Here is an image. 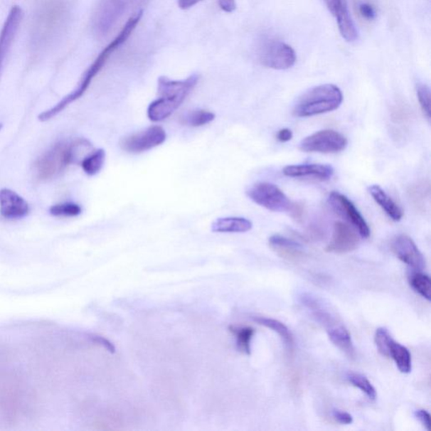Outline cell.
I'll list each match as a JSON object with an SVG mask.
<instances>
[{
  "mask_svg": "<svg viewBox=\"0 0 431 431\" xmlns=\"http://www.w3.org/2000/svg\"><path fill=\"white\" fill-rule=\"evenodd\" d=\"M143 15L144 11H139L128 19L120 33L100 53L92 64L87 68L76 89L73 90L70 94L66 95L60 102L55 105L53 107L40 114L38 117L39 121L44 122L51 120V119L57 117L59 113H61L63 110H65L68 105L76 102V100L80 99L85 95L87 90L89 89L91 83L97 76L98 73L102 71L105 64L108 62L109 58L130 38L132 32L134 31L137 26L139 25Z\"/></svg>",
  "mask_w": 431,
  "mask_h": 431,
  "instance_id": "1",
  "label": "cell"
},
{
  "mask_svg": "<svg viewBox=\"0 0 431 431\" xmlns=\"http://www.w3.org/2000/svg\"><path fill=\"white\" fill-rule=\"evenodd\" d=\"M68 14L65 0H41L31 26V48L35 51H44L58 40L65 28Z\"/></svg>",
  "mask_w": 431,
  "mask_h": 431,
  "instance_id": "2",
  "label": "cell"
},
{
  "mask_svg": "<svg viewBox=\"0 0 431 431\" xmlns=\"http://www.w3.org/2000/svg\"><path fill=\"white\" fill-rule=\"evenodd\" d=\"M199 79L200 77L197 75H192L183 80H173L165 76L159 77V97L149 105L147 111L149 120L160 122L172 116L195 89Z\"/></svg>",
  "mask_w": 431,
  "mask_h": 431,
  "instance_id": "3",
  "label": "cell"
},
{
  "mask_svg": "<svg viewBox=\"0 0 431 431\" xmlns=\"http://www.w3.org/2000/svg\"><path fill=\"white\" fill-rule=\"evenodd\" d=\"M91 144L85 139L59 142L36 162V175L43 181L56 177L75 162L78 151L90 148Z\"/></svg>",
  "mask_w": 431,
  "mask_h": 431,
  "instance_id": "4",
  "label": "cell"
},
{
  "mask_svg": "<svg viewBox=\"0 0 431 431\" xmlns=\"http://www.w3.org/2000/svg\"><path fill=\"white\" fill-rule=\"evenodd\" d=\"M343 102V94L338 86L326 84L314 87L298 99L293 115L311 117L336 111Z\"/></svg>",
  "mask_w": 431,
  "mask_h": 431,
  "instance_id": "5",
  "label": "cell"
},
{
  "mask_svg": "<svg viewBox=\"0 0 431 431\" xmlns=\"http://www.w3.org/2000/svg\"><path fill=\"white\" fill-rule=\"evenodd\" d=\"M257 55L261 64L276 70H286L294 66L297 55L291 46L282 41L265 38L260 41Z\"/></svg>",
  "mask_w": 431,
  "mask_h": 431,
  "instance_id": "6",
  "label": "cell"
},
{
  "mask_svg": "<svg viewBox=\"0 0 431 431\" xmlns=\"http://www.w3.org/2000/svg\"><path fill=\"white\" fill-rule=\"evenodd\" d=\"M246 193L255 203L272 212L290 213L295 204L277 186L269 182L256 183Z\"/></svg>",
  "mask_w": 431,
  "mask_h": 431,
  "instance_id": "7",
  "label": "cell"
},
{
  "mask_svg": "<svg viewBox=\"0 0 431 431\" xmlns=\"http://www.w3.org/2000/svg\"><path fill=\"white\" fill-rule=\"evenodd\" d=\"M346 137L339 132L326 129L319 131L302 140L300 149L306 153L336 154L345 150Z\"/></svg>",
  "mask_w": 431,
  "mask_h": 431,
  "instance_id": "8",
  "label": "cell"
},
{
  "mask_svg": "<svg viewBox=\"0 0 431 431\" xmlns=\"http://www.w3.org/2000/svg\"><path fill=\"white\" fill-rule=\"evenodd\" d=\"M166 139V132L163 127L153 126L123 137L120 141V147L127 153L142 154L163 144Z\"/></svg>",
  "mask_w": 431,
  "mask_h": 431,
  "instance_id": "9",
  "label": "cell"
},
{
  "mask_svg": "<svg viewBox=\"0 0 431 431\" xmlns=\"http://www.w3.org/2000/svg\"><path fill=\"white\" fill-rule=\"evenodd\" d=\"M329 203L334 212L351 224L361 238H369L371 230L368 223L349 198L339 192L333 191L329 195Z\"/></svg>",
  "mask_w": 431,
  "mask_h": 431,
  "instance_id": "10",
  "label": "cell"
},
{
  "mask_svg": "<svg viewBox=\"0 0 431 431\" xmlns=\"http://www.w3.org/2000/svg\"><path fill=\"white\" fill-rule=\"evenodd\" d=\"M129 0H100L95 13L94 28L105 35L126 11Z\"/></svg>",
  "mask_w": 431,
  "mask_h": 431,
  "instance_id": "11",
  "label": "cell"
},
{
  "mask_svg": "<svg viewBox=\"0 0 431 431\" xmlns=\"http://www.w3.org/2000/svg\"><path fill=\"white\" fill-rule=\"evenodd\" d=\"M23 18V11L19 6H14L9 12L0 31V75L4 64L11 53Z\"/></svg>",
  "mask_w": 431,
  "mask_h": 431,
  "instance_id": "12",
  "label": "cell"
},
{
  "mask_svg": "<svg viewBox=\"0 0 431 431\" xmlns=\"http://www.w3.org/2000/svg\"><path fill=\"white\" fill-rule=\"evenodd\" d=\"M392 250L402 262L416 272L425 269L424 255L410 237L405 235L397 236L392 242Z\"/></svg>",
  "mask_w": 431,
  "mask_h": 431,
  "instance_id": "13",
  "label": "cell"
},
{
  "mask_svg": "<svg viewBox=\"0 0 431 431\" xmlns=\"http://www.w3.org/2000/svg\"><path fill=\"white\" fill-rule=\"evenodd\" d=\"M324 2L336 18L342 38L349 43L358 39V31L352 20L347 0H324Z\"/></svg>",
  "mask_w": 431,
  "mask_h": 431,
  "instance_id": "14",
  "label": "cell"
},
{
  "mask_svg": "<svg viewBox=\"0 0 431 431\" xmlns=\"http://www.w3.org/2000/svg\"><path fill=\"white\" fill-rule=\"evenodd\" d=\"M359 245V237L355 228L337 222L334 226L332 240L326 247L329 253L346 254L355 250Z\"/></svg>",
  "mask_w": 431,
  "mask_h": 431,
  "instance_id": "15",
  "label": "cell"
},
{
  "mask_svg": "<svg viewBox=\"0 0 431 431\" xmlns=\"http://www.w3.org/2000/svg\"><path fill=\"white\" fill-rule=\"evenodd\" d=\"M30 212L28 203L16 191L8 188L0 190V214L9 220L25 218Z\"/></svg>",
  "mask_w": 431,
  "mask_h": 431,
  "instance_id": "16",
  "label": "cell"
},
{
  "mask_svg": "<svg viewBox=\"0 0 431 431\" xmlns=\"http://www.w3.org/2000/svg\"><path fill=\"white\" fill-rule=\"evenodd\" d=\"M334 169L329 164H309L288 165L283 169V174L292 178H310L320 181L330 180L334 176Z\"/></svg>",
  "mask_w": 431,
  "mask_h": 431,
  "instance_id": "17",
  "label": "cell"
},
{
  "mask_svg": "<svg viewBox=\"0 0 431 431\" xmlns=\"http://www.w3.org/2000/svg\"><path fill=\"white\" fill-rule=\"evenodd\" d=\"M328 336L334 346L341 350L350 359L356 358V348L348 329L339 321L325 329Z\"/></svg>",
  "mask_w": 431,
  "mask_h": 431,
  "instance_id": "18",
  "label": "cell"
},
{
  "mask_svg": "<svg viewBox=\"0 0 431 431\" xmlns=\"http://www.w3.org/2000/svg\"><path fill=\"white\" fill-rule=\"evenodd\" d=\"M269 245L279 255L288 260H298L304 255V246L299 243L282 235L269 238Z\"/></svg>",
  "mask_w": 431,
  "mask_h": 431,
  "instance_id": "19",
  "label": "cell"
},
{
  "mask_svg": "<svg viewBox=\"0 0 431 431\" xmlns=\"http://www.w3.org/2000/svg\"><path fill=\"white\" fill-rule=\"evenodd\" d=\"M369 193L393 221L398 222L403 217V211L386 192L378 185L369 187Z\"/></svg>",
  "mask_w": 431,
  "mask_h": 431,
  "instance_id": "20",
  "label": "cell"
},
{
  "mask_svg": "<svg viewBox=\"0 0 431 431\" xmlns=\"http://www.w3.org/2000/svg\"><path fill=\"white\" fill-rule=\"evenodd\" d=\"M252 319L256 324L262 325V326L272 329L273 332L277 333L288 351H293L295 346L294 338H293L290 329L287 328L286 324L277 319L260 317V316H255Z\"/></svg>",
  "mask_w": 431,
  "mask_h": 431,
  "instance_id": "21",
  "label": "cell"
},
{
  "mask_svg": "<svg viewBox=\"0 0 431 431\" xmlns=\"http://www.w3.org/2000/svg\"><path fill=\"white\" fill-rule=\"evenodd\" d=\"M253 223L245 218H222L212 224L214 233H246L251 230Z\"/></svg>",
  "mask_w": 431,
  "mask_h": 431,
  "instance_id": "22",
  "label": "cell"
},
{
  "mask_svg": "<svg viewBox=\"0 0 431 431\" xmlns=\"http://www.w3.org/2000/svg\"><path fill=\"white\" fill-rule=\"evenodd\" d=\"M388 357L395 362L397 368L400 373L408 374L412 371V356L408 348L396 342L392 339L389 345Z\"/></svg>",
  "mask_w": 431,
  "mask_h": 431,
  "instance_id": "23",
  "label": "cell"
},
{
  "mask_svg": "<svg viewBox=\"0 0 431 431\" xmlns=\"http://www.w3.org/2000/svg\"><path fill=\"white\" fill-rule=\"evenodd\" d=\"M228 330L236 338L238 350L243 353V354L250 356L251 341L255 334V329L249 326L230 325V326L228 327Z\"/></svg>",
  "mask_w": 431,
  "mask_h": 431,
  "instance_id": "24",
  "label": "cell"
},
{
  "mask_svg": "<svg viewBox=\"0 0 431 431\" xmlns=\"http://www.w3.org/2000/svg\"><path fill=\"white\" fill-rule=\"evenodd\" d=\"M105 161V152L102 149L94 151L82 160L83 171L90 176L97 175L102 171Z\"/></svg>",
  "mask_w": 431,
  "mask_h": 431,
  "instance_id": "25",
  "label": "cell"
},
{
  "mask_svg": "<svg viewBox=\"0 0 431 431\" xmlns=\"http://www.w3.org/2000/svg\"><path fill=\"white\" fill-rule=\"evenodd\" d=\"M215 118L216 115L213 112L198 109L184 115L181 119V122L183 125L199 127L208 125V124L213 122Z\"/></svg>",
  "mask_w": 431,
  "mask_h": 431,
  "instance_id": "26",
  "label": "cell"
},
{
  "mask_svg": "<svg viewBox=\"0 0 431 431\" xmlns=\"http://www.w3.org/2000/svg\"><path fill=\"white\" fill-rule=\"evenodd\" d=\"M410 284L414 290L428 302L431 298V280L428 275L415 272L410 277Z\"/></svg>",
  "mask_w": 431,
  "mask_h": 431,
  "instance_id": "27",
  "label": "cell"
},
{
  "mask_svg": "<svg viewBox=\"0 0 431 431\" xmlns=\"http://www.w3.org/2000/svg\"><path fill=\"white\" fill-rule=\"evenodd\" d=\"M346 379L352 386L359 388L370 400H377V391L373 385L371 384L368 378L364 375L356 373H349L346 375Z\"/></svg>",
  "mask_w": 431,
  "mask_h": 431,
  "instance_id": "28",
  "label": "cell"
},
{
  "mask_svg": "<svg viewBox=\"0 0 431 431\" xmlns=\"http://www.w3.org/2000/svg\"><path fill=\"white\" fill-rule=\"evenodd\" d=\"M49 213L54 217L73 218L82 213V208L79 204L63 203L52 206Z\"/></svg>",
  "mask_w": 431,
  "mask_h": 431,
  "instance_id": "29",
  "label": "cell"
},
{
  "mask_svg": "<svg viewBox=\"0 0 431 431\" xmlns=\"http://www.w3.org/2000/svg\"><path fill=\"white\" fill-rule=\"evenodd\" d=\"M392 339L391 334L387 329L378 328L376 330L374 341L381 355L388 357L389 345H390Z\"/></svg>",
  "mask_w": 431,
  "mask_h": 431,
  "instance_id": "30",
  "label": "cell"
},
{
  "mask_svg": "<svg viewBox=\"0 0 431 431\" xmlns=\"http://www.w3.org/2000/svg\"><path fill=\"white\" fill-rule=\"evenodd\" d=\"M417 97H418L422 112L426 118L430 119V90L425 84H418L416 87Z\"/></svg>",
  "mask_w": 431,
  "mask_h": 431,
  "instance_id": "31",
  "label": "cell"
},
{
  "mask_svg": "<svg viewBox=\"0 0 431 431\" xmlns=\"http://www.w3.org/2000/svg\"><path fill=\"white\" fill-rule=\"evenodd\" d=\"M332 416L333 418L339 424L347 425L353 423V417L349 414V413L339 410H334L332 411Z\"/></svg>",
  "mask_w": 431,
  "mask_h": 431,
  "instance_id": "32",
  "label": "cell"
},
{
  "mask_svg": "<svg viewBox=\"0 0 431 431\" xmlns=\"http://www.w3.org/2000/svg\"><path fill=\"white\" fill-rule=\"evenodd\" d=\"M359 11L362 17L368 21H373L377 16L375 9L368 3H362L359 6Z\"/></svg>",
  "mask_w": 431,
  "mask_h": 431,
  "instance_id": "33",
  "label": "cell"
},
{
  "mask_svg": "<svg viewBox=\"0 0 431 431\" xmlns=\"http://www.w3.org/2000/svg\"><path fill=\"white\" fill-rule=\"evenodd\" d=\"M90 339L94 343L97 344V345L104 347L105 349L111 353V354H114V353L116 352V348H115L113 344L110 341L109 339L100 336H91Z\"/></svg>",
  "mask_w": 431,
  "mask_h": 431,
  "instance_id": "34",
  "label": "cell"
},
{
  "mask_svg": "<svg viewBox=\"0 0 431 431\" xmlns=\"http://www.w3.org/2000/svg\"><path fill=\"white\" fill-rule=\"evenodd\" d=\"M415 417L418 420L426 430H430V415L425 410H418L415 412Z\"/></svg>",
  "mask_w": 431,
  "mask_h": 431,
  "instance_id": "35",
  "label": "cell"
},
{
  "mask_svg": "<svg viewBox=\"0 0 431 431\" xmlns=\"http://www.w3.org/2000/svg\"><path fill=\"white\" fill-rule=\"evenodd\" d=\"M219 6L224 12L232 13L235 11V0H219Z\"/></svg>",
  "mask_w": 431,
  "mask_h": 431,
  "instance_id": "36",
  "label": "cell"
},
{
  "mask_svg": "<svg viewBox=\"0 0 431 431\" xmlns=\"http://www.w3.org/2000/svg\"><path fill=\"white\" fill-rule=\"evenodd\" d=\"M293 137L292 132L288 128H283V129L280 130L277 134V139L281 143H287L292 140Z\"/></svg>",
  "mask_w": 431,
  "mask_h": 431,
  "instance_id": "37",
  "label": "cell"
},
{
  "mask_svg": "<svg viewBox=\"0 0 431 431\" xmlns=\"http://www.w3.org/2000/svg\"><path fill=\"white\" fill-rule=\"evenodd\" d=\"M203 0H178V6L181 10H188Z\"/></svg>",
  "mask_w": 431,
  "mask_h": 431,
  "instance_id": "38",
  "label": "cell"
},
{
  "mask_svg": "<svg viewBox=\"0 0 431 431\" xmlns=\"http://www.w3.org/2000/svg\"><path fill=\"white\" fill-rule=\"evenodd\" d=\"M2 128H3V124H2V123H0V131H1V130H2Z\"/></svg>",
  "mask_w": 431,
  "mask_h": 431,
  "instance_id": "39",
  "label": "cell"
}]
</instances>
